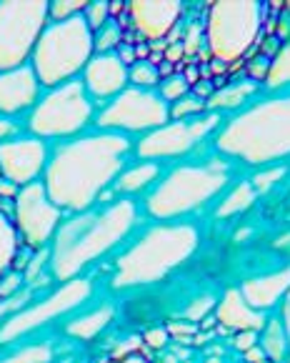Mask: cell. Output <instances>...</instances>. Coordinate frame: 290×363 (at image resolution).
Masks as SVG:
<instances>
[{
	"label": "cell",
	"mask_w": 290,
	"mask_h": 363,
	"mask_svg": "<svg viewBox=\"0 0 290 363\" xmlns=\"http://www.w3.org/2000/svg\"><path fill=\"white\" fill-rule=\"evenodd\" d=\"M168 121V108L161 96L140 88H125L120 96L105 106L98 116L100 128L108 130H135V133H153Z\"/></svg>",
	"instance_id": "7"
},
{
	"label": "cell",
	"mask_w": 290,
	"mask_h": 363,
	"mask_svg": "<svg viewBox=\"0 0 290 363\" xmlns=\"http://www.w3.org/2000/svg\"><path fill=\"white\" fill-rule=\"evenodd\" d=\"M166 331H161V328H158V331H151L148 333V336H145V341H148V346H153V348H161L163 343H166Z\"/></svg>",
	"instance_id": "31"
},
{
	"label": "cell",
	"mask_w": 290,
	"mask_h": 363,
	"mask_svg": "<svg viewBox=\"0 0 290 363\" xmlns=\"http://www.w3.org/2000/svg\"><path fill=\"white\" fill-rule=\"evenodd\" d=\"M93 118V106L86 88L81 83H65L50 88L33 108L30 125L28 128L43 138H65L83 130Z\"/></svg>",
	"instance_id": "5"
},
{
	"label": "cell",
	"mask_w": 290,
	"mask_h": 363,
	"mask_svg": "<svg viewBox=\"0 0 290 363\" xmlns=\"http://www.w3.org/2000/svg\"><path fill=\"white\" fill-rule=\"evenodd\" d=\"M215 123V116L193 121V123H173L168 128L153 130L148 138L140 143V153L148 158H161V155H178L193 148V143L203 133H208Z\"/></svg>",
	"instance_id": "13"
},
{
	"label": "cell",
	"mask_w": 290,
	"mask_h": 363,
	"mask_svg": "<svg viewBox=\"0 0 290 363\" xmlns=\"http://www.w3.org/2000/svg\"><path fill=\"white\" fill-rule=\"evenodd\" d=\"M195 246V233L188 228H161L148 233L133 251H128L115 266V289L153 284L175 268Z\"/></svg>",
	"instance_id": "4"
},
{
	"label": "cell",
	"mask_w": 290,
	"mask_h": 363,
	"mask_svg": "<svg viewBox=\"0 0 290 363\" xmlns=\"http://www.w3.org/2000/svg\"><path fill=\"white\" fill-rule=\"evenodd\" d=\"M110 363H148L143 356H138V353H133V356H123V358H115V361Z\"/></svg>",
	"instance_id": "32"
},
{
	"label": "cell",
	"mask_w": 290,
	"mask_h": 363,
	"mask_svg": "<svg viewBox=\"0 0 290 363\" xmlns=\"http://www.w3.org/2000/svg\"><path fill=\"white\" fill-rule=\"evenodd\" d=\"M120 28L115 26V21H108L100 30L93 33V50H98L100 55H108V50H113L120 45Z\"/></svg>",
	"instance_id": "23"
},
{
	"label": "cell",
	"mask_w": 290,
	"mask_h": 363,
	"mask_svg": "<svg viewBox=\"0 0 290 363\" xmlns=\"http://www.w3.org/2000/svg\"><path fill=\"white\" fill-rule=\"evenodd\" d=\"M110 318H113V311L100 308V311H95V313H88V315H83V318L73 320L68 326V333L76 338H91V336H95V333H100L103 328L110 323Z\"/></svg>",
	"instance_id": "21"
},
{
	"label": "cell",
	"mask_w": 290,
	"mask_h": 363,
	"mask_svg": "<svg viewBox=\"0 0 290 363\" xmlns=\"http://www.w3.org/2000/svg\"><path fill=\"white\" fill-rule=\"evenodd\" d=\"M18 193H21V188H18L16 183L6 181V178H0V198H13V201H16Z\"/></svg>",
	"instance_id": "29"
},
{
	"label": "cell",
	"mask_w": 290,
	"mask_h": 363,
	"mask_svg": "<svg viewBox=\"0 0 290 363\" xmlns=\"http://www.w3.org/2000/svg\"><path fill=\"white\" fill-rule=\"evenodd\" d=\"M128 80H133L135 88H140V91H151V88L158 86L161 75H158L156 65H151L148 60H138V63H133V68L128 70Z\"/></svg>",
	"instance_id": "22"
},
{
	"label": "cell",
	"mask_w": 290,
	"mask_h": 363,
	"mask_svg": "<svg viewBox=\"0 0 290 363\" xmlns=\"http://www.w3.org/2000/svg\"><path fill=\"white\" fill-rule=\"evenodd\" d=\"M183 96H188V83L183 75H170L166 80V86H161V98L163 101H180Z\"/></svg>",
	"instance_id": "26"
},
{
	"label": "cell",
	"mask_w": 290,
	"mask_h": 363,
	"mask_svg": "<svg viewBox=\"0 0 290 363\" xmlns=\"http://www.w3.org/2000/svg\"><path fill=\"white\" fill-rule=\"evenodd\" d=\"M93 53V33L81 16L53 23L43 30L30 55V68L40 86L58 88L86 70Z\"/></svg>",
	"instance_id": "3"
},
{
	"label": "cell",
	"mask_w": 290,
	"mask_h": 363,
	"mask_svg": "<svg viewBox=\"0 0 290 363\" xmlns=\"http://www.w3.org/2000/svg\"><path fill=\"white\" fill-rule=\"evenodd\" d=\"M88 296H91V284H88V281H70L68 286H63L58 294L45 298L43 303H33L30 308L11 315V318L0 326V343L6 346V343L18 341L21 336H28V333L35 331V328L45 326L48 320L58 318V315L68 313V311H73L76 306H81Z\"/></svg>",
	"instance_id": "10"
},
{
	"label": "cell",
	"mask_w": 290,
	"mask_h": 363,
	"mask_svg": "<svg viewBox=\"0 0 290 363\" xmlns=\"http://www.w3.org/2000/svg\"><path fill=\"white\" fill-rule=\"evenodd\" d=\"M48 166V148L40 138H11L0 143V176L25 188L38 183Z\"/></svg>",
	"instance_id": "12"
},
{
	"label": "cell",
	"mask_w": 290,
	"mask_h": 363,
	"mask_svg": "<svg viewBox=\"0 0 290 363\" xmlns=\"http://www.w3.org/2000/svg\"><path fill=\"white\" fill-rule=\"evenodd\" d=\"M45 361H50V348L33 346V348H25L23 353H16V356L6 358L3 363H45Z\"/></svg>",
	"instance_id": "27"
},
{
	"label": "cell",
	"mask_w": 290,
	"mask_h": 363,
	"mask_svg": "<svg viewBox=\"0 0 290 363\" xmlns=\"http://www.w3.org/2000/svg\"><path fill=\"white\" fill-rule=\"evenodd\" d=\"M128 83V68L118 60V55H95L91 63L86 65V93L93 98H115L125 91Z\"/></svg>",
	"instance_id": "15"
},
{
	"label": "cell",
	"mask_w": 290,
	"mask_h": 363,
	"mask_svg": "<svg viewBox=\"0 0 290 363\" xmlns=\"http://www.w3.org/2000/svg\"><path fill=\"white\" fill-rule=\"evenodd\" d=\"M253 3H221L210 18V48L218 58H240L243 50L250 45L253 35Z\"/></svg>",
	"instance_id": "11"
},
{
	"label": "cell",
	"mask_w": 290,
	"mask_h": 363,
	"mask_svg": "<svg viewBox=\"0 0 290 363\" xmlns=\"http://www.w3.org/2000/svg\"><path fill=\"white\" fill-rule=\"evenodd\" d=\"M125 140L103 133L55 150L45 166V191L60 211H86L120 171Z\"/></svg>",
	"instance_id": "1"
},
{
	"label": "cell",
	"mask_w": 290,
	"mask_h": 363,
	"mask_svg": "<svg viewBox=\"0 0 290 363\" xmlns=\"http://www.w3.org/2000/svg\"><path fill=\"white\" fill-rule=\"evenodd\" d=\"M283 326H280L278 320H273L268 328V333H265V341H263V351L268 353L273 361H280V358H285V336H283Z\"/></svg>",
	"instance_id": "24"
},
{
	"label": "cell",
	"mask_w": 290,
	"mask_h": 363,
	"mask_svg": "<svg viewBox=\"0 0 290 363\" xmlns=\"http://www.w3.org/2000/svg\"><path fill=\"white\" fill-rule=\"evenodd\" d=\"M130 11H133L135 28L153 40L168 35L175 21L180 18L178 3H130Z\"/></svg>",
	"instance_id": "16"
},
{
	"label": "cell",
	"mask_w": 290,
	"mask_h": 363,
	"mask_svg": "<svg viewBox=\"0 0 290 363\" xmlns=\"http://www.w3.org/2000/svg\"><path fill=\"white\" fill-rule=\"evenodd\" d=\"M16 133V125L8 121V118L0 116V143H6V140H11V135Z\"/></svg>",
	"instance_id": "30"
},
{
	"label": "cell",
	"mask_w": 290,
	"mask_h": 363,
	"mask_svg": "<svg viewBox=\"0 0 290 363\" xmlns=\"http://www.w3.org/2000/svg\"><path fill=\"white\" fill-rule=\"evenodd\" d=\"M60 220V208L50 201L48 191L40 183L21 188L16 196V208H13V225L18 235L25 240V246L40 248L55 235Z\"/></svg>",
	"instance_id": "8"
},
{
	"label": "cell",
	"mask_w": 290,
	"mask_h": 363,
	"mask_svg": "<svg viewBox=\"0 0 290 363\" xmlns=\"http://www.w3.org/2000/svg\"><path fill=\"white\" fill-rule=\"evenodd\" d=\"M135 211L130 203H113L95 218H78L55 233L53 273L55 278L73 281L98 256L113 248L130 230Z\"/></svg>",
	"instance_id": "2"
},
{
	"label": "cell",
	"mask_w": 290,
	"mask_h": 363,
	"mask_svg": "<svg viewBox=\"0 0 290 363\" xmlns=\"http://www.w3.org/2000/svg\"><path fill=\"white\" fill-rule=\"evenodd\" d=\"M18 243H21V235H18L16 225H13V220L0 211V278L6 276V271L13 266V261H16Z\"/></svg>",
	"instance_id": "19"
},
{
	"label": "cell",
	"mask_w": 290,
	"mask_h": 363,
	"mask_svg": "<svg viewBox=\"0 0 290 363\" xmlns=\"http://www.w3.org/2000/svg\"><path fill=\"white\" fill-rule=\"evenodd\" d=\"M200 111H203V98L183 96L180 101L173 103V108L168 111V116H173V118H188V116H198Z\"/></svg>",
	"instance_id": "25"
},
{
	"label": "cell",
	"mask_w": 290,
	"mask_h": 363,
	"mask_svg": "<svg viewBox=\"0 0 290 363\" xmlns=\"http://www.w3.org/2000/svg\"><path fill=\"white\" fill-rule=\"evenodd\" d=\"M40 101V80L35 78L30 65L0 73V116L25 113Z\"/></svg>",
	"instance_id": "14"
},
{
	"label": "cell",
	"mask_w": 290,
	"mask_h": 363,
	"mask_svg": "<svg viewBox=\"0 0 290 363\" xmlns=\"http://www.w3.org/2000/svg\"><path fill=\"white\" fill-rule=\"evenodd\" d=\"M218 320L223 326L233 328V331H255L258 333L263 328L265 318L263 313L253 311L250 306L245 303V298L240 296V291H228L226 298L218 306Z\"/></svg>",
	"instance_id": "17"
},
{
	"label": "cell",
	"mask_w": 290,
	"mask_h": 363,
	"mask_svg": "<svg viewBox=\"0 0 290 363\" xmlns=\"http://www.w3.org/2000/svg\"><path fill=\"white\" fill-rule=\"evenodd\" d=\"M48 28V3H0V73L23 68Z\"/></svg>",
	"instance_id": "6"
},
{
	"label": "cell",
	"mask_w": 290,
	"mask_h": 363,
	"mask_svg": "<svg viewBox=\"0 0 290 363\" xmlns=\"http://www.w3.org/2000/svg\"><path fill=\"white\" fill-rule=\"evenodd\" d=\"M288 289V278H263V281H250L240 289V296L253 311H265L283 296Z\"/></svg>",
	"instance_id": "18"
},
{
	"label": "cell",
	"mask_w": 290,
	"mask_h": 363,
	"mask_svg": "<svg viewBox=\"0 0 290 363\" xmlns=\"http://www.w3.org/2000/svg\"><path fill=\"white\" fill-rule=\"evenodd\" d=\"M0 178H3V176H0Z\"/></svg>",
	"instance_id": "33"
},
{
	"label": "cell",
	"mask_w": 290,
	"mask_h": 363,
	"mask_svg": "<svg viewBox=\"0 0 290 363\" xmlns=\"http://www.w3.org/2000/svg\"><path fill=\"white\" fill-rule=\"evenodd\" d=\"M255 341H258V333L255 331H240L236 336V346L240 348V351H250V348H255Z\"/></svg>",
	"instance_id": "28"
},
{
	"label": "cell",
	"mask_w": 290,
	"mask_h": 363,
	"mask_svg": "<svg viewBox=\"0 0 290 363\" xmlns=\"http://www.w3.org/2000/svg\"><path fill=\"white\" fill-rule=\"evenodd\" d=\"M221 188V176L215 171H180L170 176L156 196L151 198V211L158 216H178L195 208L203 201L213 198V193Z\"/></svg>",
	"instance_id": "9"
},
{
	"label": "cell",
	"mask_w": 290,
	"mask_h": 363,
	"mask_svg": "<svg viewBox=\"0 0 290 363\" xmlns=\"http://www.w3.org/2000/svg\"><path fill=\"white\" fill-rule=\"evenodd\" d=\"M161 168L156 163H140V166H133L130 171H125L123 176L118 178V191H125V193H135V191H143L148 188L153 181L158 178Z\"/></svg>",
	"instance_id": "20"
}]
</instances>
